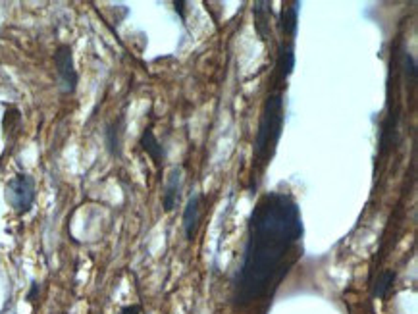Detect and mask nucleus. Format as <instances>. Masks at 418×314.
Returning <instances> with one entry per match:
<instances>
[{"label": "nucleus", "mask_w": 418, "mask_h": 314, "mask_svg": "<svg viewBox=\"0 0 418 314\" xmlns=\"http://www.w3.org/2000/svg\"><path fill=\"white\" fill-rule=\"evenodd\" d=\"M301 235V210L291 195L268 193L256 203L249 220V239L237 284V303H251V299L265 293Z\"/></svg>", "instance_id": "nucleus-1"}, {"label": "nucleus", "mask_w": 418, "mask_h": 314, "mask_svg": "<svg viewBox=\"0 0 418 314\" xmlns=\"http://www.w3.org/2000/svg\"><path fill=\"white\" fill-rule=\"evenodd\" d=\"M284 97L282 93H274L265 101L262 112H260V122L255 139V156L258 162H268L274 156L275 145L282 137L284 130Z\"/></svg>", "instance_id": "nucleus-2"}, {"label": "nucleus", "mask_w": 418, "mask_h": 314, "mask_svg": "<svg viewBox=\"0 0 418 314\" xmlns=\"http://www.w3.org/2000/svg\"><path fill=\"white\" fill-rule=\"evenodd\" d=\"M35 180L29 173H16L10 182L6 183V203L18 214H27L35 203Z\"/></svg>", "instance_id": "nucleus-3"}, {"label": "nucleus", "mask_w": 418, "mask_h": 314, "mask_svg": "<svg viewBox=\"0 0 418 314\" xmlns=\"http://www.w3.org/2000/svg\"><path fill=\"white\" fill-rule=\"evenodd\" d=\"M54 68H56V75H58V85L64 95H73L77 91V83H79V73L75 70V62H73V51L70 45H60L54 51Z\"/></svg>", "instance_id": "nucleus-4"}, {"label": "nucleus", "mask_w": 418, "mask_h": 314, "mask_svg": "<svg viewBox=\"0 0 418 314\" xmlns=\"http://www.w3.org/2000/svg\"><path fill=\"white\" fill-rule=\"evenodd\" d=\"M201 208H203V195L201 193H195L189 197V201L185 204L184 216H182V226H184L185 239L193 241L197 230H199V224H201Z\"/></svg>", "instance_id": "nucleus-5"}, {"label": "nucleus", "mask_w": 418, "mask_h": 314, "mask_svg": "<svg viewBox=\"0 0 418 314\" xmlns=\"http://www.w3.org/2000/svg\"><path fill=\"white\" fill-rule=\"evenodd\" d=\"M180 195H182V168L175 166V168H172V172L168 173L166 187H164L162 206L166 213H172L175 208V204L180 201Z\"/></svg>", "instance_id": "nucleus-6"}, {"label": "nucleus", "mask_w": 418, "mask_h": 314, "mask_svg": "<svg viewBox=\"0 0 418 314\" xmlns=\"http://www.w3.org/2000/svg\"><path fill=\"white\" fill-rule=\"evenodd\" d=\"M295 68V51H293V41L282 43L280 52H278V62H275V75L278 82H287L291 71Z\"/></svg>", "instance_id": "nucleus-7"}, {"label": "nucleus", "mask_w": 418, "mask_h": 314, "mask_svg": "<svg viewBox=\"0 0 418 314\" xmlns=\"http://www.w3.org/2000/svg\"><path fill=\"white\" fill-rule=\"evenodd\" d=\"M123 130H125V120L123 116H118L114 122L106 125V132H104V139H106V149L112 156H122V139H123Z\"/></svg>", "instance_id": "nucleus-8"}, {"label": "nucleus", "mask_w": 418, "mask_h": 314, "mask_svg": "<svg viewBox=\"0 0 418 314\" xmlns=\"http://www.w3.org/2000/svg\"><path fill=\"white\" fill-rule=\"evenodd\" d=\"M139 147H141V151L147 152L149 156H151V160H153L156 166H160L164 160V147L162 143L158 141V137L154 135L153 128L149 125V128H145V132L141 133V137H139Z\"/></svg>", "instance_id": "nucleus-9"}, {"label": "nucleus", "mask_w": 418, "mask_h": 314, "mask_svg": "<svg viewBox=\"0 0 418 314\" xmlns=\"http://www.w3.org/2000/svg\"><path fill=\"white\" fill-rule=\"evenodd\" d=\"M299 2H287L282 10V29L289 41H293L297 35V23H299Z\"/></svg>", "instance_id": "nucleus-10"}, {"label": "nucleus", "mask_w": 418, "mask_h": 314, "mask_svg": "<svg viewBox=\"0 0 418 314\" xmlns=\"http://www.w3.org/2000/svg\"><path fill=\"white\" fill-rule=\"evenodd\" d=\"M253 14H255V27L258 31V35L262 39H268L270 35V16H272V4L270 2H256L255 8H253Z\"/></svg>", "instance_id": "nucleus-11"}, {"label": "nucleus", "mask_w": 418, "mask_h": 314, "mask_svg": "<svg viewBox=\"0 0 418 314\" xmlns=\"http://www.w3.org/2000/svg\"><path fill=\"white\" fill-rule=\"evenodd\" d=\"M395 278H397L395 270H384V272L378 276L376 284H374V289H372V295H374L376 299H384V297L388 295L389 289H391V285L395 282Z\"/></svg>", "instance_id": "nucleus-12"}, {"label": "nucleus", "mask_w": 418, "mask_h": 314, "mask_svg": "<svg viewBox=\"0 0 418 314\" xmlns=\"http://www.w3.org/2000/svg\"><path fill=\"white\" fill-rule=\"evenodd\" d=\"M401 68L405 71V75L410 80V83H417V60L413 58V54H408V52L403 54V66Z\"/></svg>", "instance_id": "nucleus-13"}, {"label": "nucleus", "mask_w": 418, "mask_h": 314, "mask_svg": "<svg viewBox=\"0 0 418 314\" xmlns=\"http://www.w3.org/2000/svg\"><path fill=\"white\" fill-rule=\"evenodd\" d=\"M39 293H41V285H39V282H31V287H29V293H27V303H35L37 299H39Z\"/></svg>", "instance_id": "nucleus-14"}, {"label": "nucleus", "mask_w": 418, "mask_h": 314, "mask_svg": "<svg viewBox=\"0 0 418 314\" xmlns=\"http://www.w3.org/2000/svg\"><path fill=\"white\" fill-rule=\"evenodd\" d=\"M120 314H141V304H127L120 311Z\"/></svg>", "instance_id": "nucleus-15"}, {"label": "nucleus", "mask_w": 418, "mask_h": 314, "mask_svg": "<svg viewBox=\"0 0 418 314\" xmlns=\"http://www.w3.org/2000/svg\"><path fill=\"white\" fill-rule=\"evenodd\" d=\"M173 6H175V12H180V16H182V20H185V2H173Z\"/></svg>", "instance_id": "nucleus-16"}]
</instances>
